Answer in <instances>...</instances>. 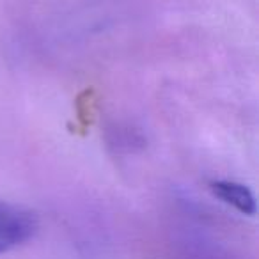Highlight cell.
Listing matches in <instances>:
<instances>
[{
	"instance_id": "cell-2",
	"label": "cell",
	"mask_w": 259,
	"mask_h": 259,
	"mask_svg": "<svg viewBox=\"0 0 259 259\" xmlns=\"http://www.w3.org/2000/svg\"><path fill=\"white\" fill-rule=\"evenodd\" d=\"M209 188L213 195L224 204L231 206L243 215H255V197L247 185L229 180H215L209 183Z\"/></svg>"
},
{
	"instance_id": "cell-1",
	"label": "cell",
	"mask_w": 259,
	"mask_h": 259,
	"mask_svg": "<svg viewBox=\"0 0 259 259\" xmlns=\"http://www.w3.org/2000/svg\"><path fill=\"white\" fill-rule=\"evenodd\" d=\"M39 229L37 215L15 202L0 201V254L22 247Z\"/></svg>"
}]
</instances>
